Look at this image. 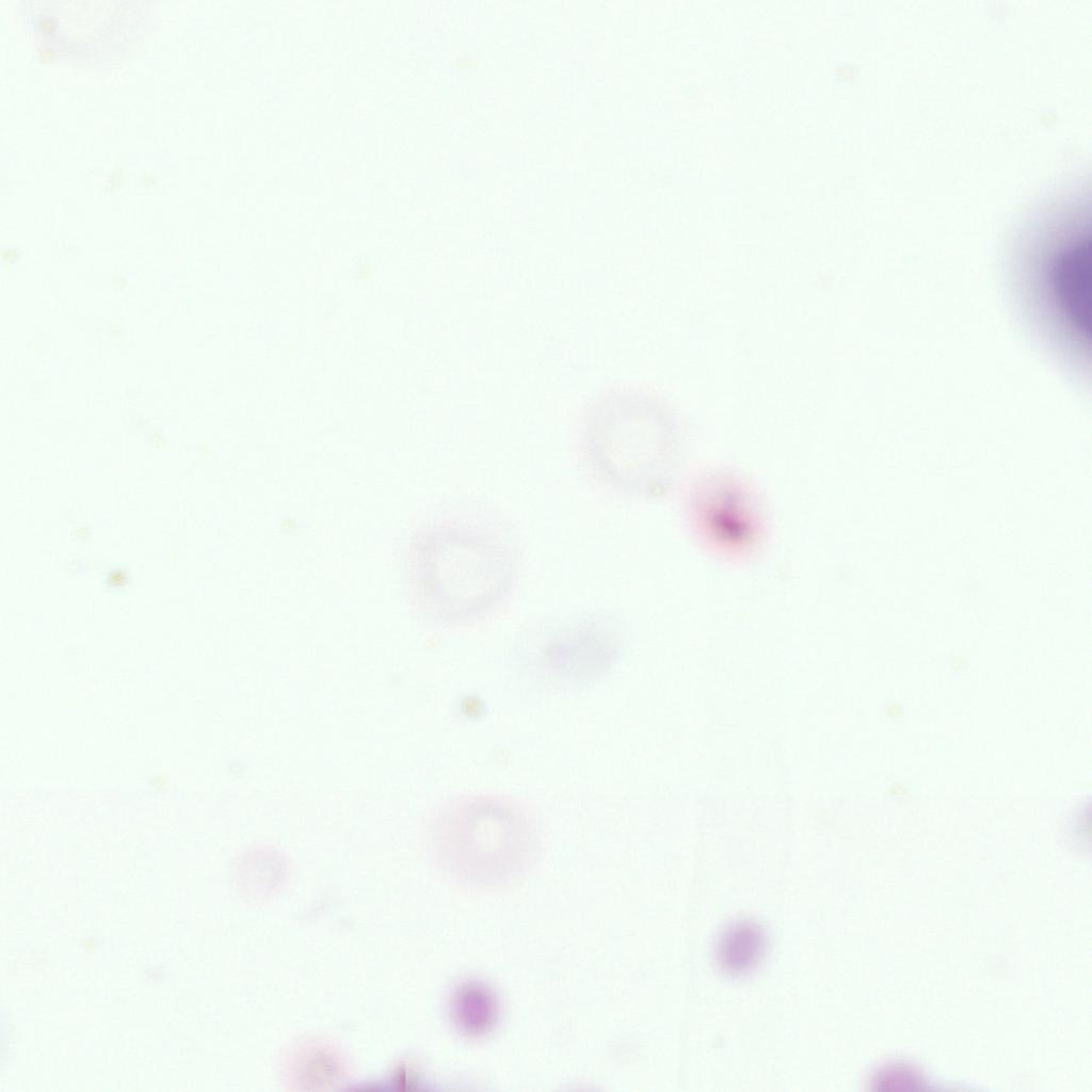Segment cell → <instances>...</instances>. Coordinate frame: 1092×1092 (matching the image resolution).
I'll list each match as a JSON object with an SVG mask.
<instances>
[{"instance_id":"cell-1","label":"cell","mask_w":1092,"mask_h":1092,"mask_svg":"<svg viewBox=\"0 0 1092 1092\" xmlns=\"http://www.w3.org/2000/svg\"><path fill=\"white\" fill-rule=\"evenodd\" d=\"M519 555L511 536L483 520L451 519L423 529L410 555L418 610L443 626L476 622L509 596Z\"/></svg>"},{"instance_id":"cell-2","label":"cell","mask_w":1092,"mask_h":1092,"mask_svg":"<svg viewBox=\"0 0 1092 1092\" xmlns=\"http://www.w3.org/2000/svg\"><path fill=\"white\" fill-rule=\"evenodd\" d=\"M679 443V423L656 392L630 385L603 390L585 406L580 447L589 467L608 487L649 496L667 481Z\"/></svg>"},{"instance_id":"cell-3","label":"cell","mask_w":1092,"mask_h":1092,"mask_svg":"<svg viewBox=\"0 0 1092 1092\" xmlns=\"http://www.w3.org/2000/svg\"><path fill=\"white\" fill-rule=\"evenodd\" d=\"M431 838L449 865L473 881L512 878L534 861L537 822L515 799L470 794L445 805L431 822Z\"/></svg>"},{"instance_id":"cell-4","label":"cell","mask_w":1092,"mask_h":1092,"mask_svg":"<svg viewBox=\"0 0 1092 1092\" xmlns=\"http://www.w3.org/2000/svg\"><path fill=\"white\" fill-rule=\"evenodd\" d=\"M765 946L764 932L756 924L739 921L721 935L716 949L717 962L729 975H745L759 963Z\"/></svg>"}]
</instances>
